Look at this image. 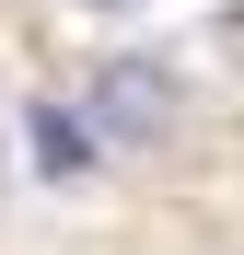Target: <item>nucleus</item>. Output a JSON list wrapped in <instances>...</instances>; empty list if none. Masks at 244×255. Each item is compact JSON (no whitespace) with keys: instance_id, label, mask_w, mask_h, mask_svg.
<instances>
[{"instance_id":"nucleus-3","label":"nucleus","mask_w":244,"mask_h":255,"mask_svg":"<svg viewBox=\"0 0 244 255\" xmlns=\"http://www.w3.org/2000/svg\"><path fill=\"white\" fill-rule=\"evenodd\" d=\"M81 12H128V0H81Z\"/></svg>"},{"instance_id":"nucleus-1","label":"nucleus","mask_w":244,"mask_h":255,"mask_svg":"<svg viewBox=\"0 0 244 255\" xmlns=\"http://www.w3.org/2000/svg\"><path fill=\"white\" fill-rule=\"evenodd\" d=\"M81 128L116 139V151H151L163 128H175V70H163L151 47H116V58L93 70V93H81Z\"/></svg>"},{"instance_id":"nucleus-2","label":"nucleus","mask_w":244,"mask_h":255,"mask_svg":"<svg viewBox=\"0 0 244 255\" xmlns=\"http://www.w3.org/2000/svg\"><path fill=\"white\" fill-rule=\"evenodd\" d=\"M23 151H35V174H47V186H70L105 139L81 128V105H23Z\"/></svg>"}]
</instances>
